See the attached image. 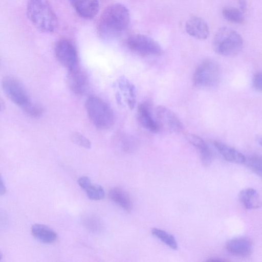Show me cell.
I'll return each instance as SVG.
<instances>
[{
  "label": "cell",
  "mask_w": 262,
  "mask_h": 262,
  "mask_svg": "<svg viewBox=\"0 0 262 262\" xmlns=\"http://www.w3.org/2000/svg\"><path fill=\"white\" fill-rule=\"evenodd\" d=\"M6 192V187L4 182L3 177L0 173V195L4 194Z\"/></svg>",
  "instance_id": "obj_28"
},
{
  "label": "cell",
  "mask_w": 262,
  "mask_h": 262,
  "mask_svg": "<svg viewBox=\"0 0 262 262\" xmlns=\"http://www.w3.org/2000/svg\"><path fill=\"white\" fill-rule=\"evenodd\" d=\"M138 118L141 125L151 132L157 133L161 128L158 121L153 118L150 106L147 103H142L139 105Z\"/></svg>",
  "instance_id": "obj_14"
},
{
  "label": "cell",
  "mask_w": 262,
  "mask_h": 262,
  "mask_svg": "<svg viewBox=\"0 0 262 262\" xmlns=\"http://www.w3.org/2000/svg\"><path fill=\"white\" fill-rule=\"evenodd\" d=\"M2 86L8 98L22 108L31 101L24 85L15 77L6 76L2 80Z\"/></svg>",
  "instance_id": "obj_6"
},
{
  "label": "cell",
  "mask_w": 262,
  "mask_h": 262,
  "mask_svg": "<svg viewBox=\"0 0 262 262\" xmlns=\"http://www.w3.org/2000/svg\"><path fill=\"white\" fill-rule=\"evenodd\" d=\"M85 107L89 119L97 128L104 130L114 125V113L101 98L95 95L89 96L86 100Z\"/></svg>",
  "instance_id": "obj_3"
},
{
  "label": "cell",
  "mask_w": 262,
  "mask_h": 262,
  "mask_svg": "<svg viewBox=\"0 0 262 262\" xmlns=\"http://www.w3.org/2000/svg\"><path fill=\"white\" fill-rule=\"evenodd\" d=\"M239 6V10H241L243 13L246 9V0H237Z\"/></svg>",
  "instance_id": "obj_29"
},
{
  "label": "cell",
  "mask_w": 262,
  "mask_h": 262,
  "mask_svg": "<svg viewBox=\"0 0 262 262\" xmlns=\"http://www.w3.org/2000/svg\"><path fill=\"white\" fill-rule=\"evenodd\" d=\"M71 139L74 143L83 148L89 149L91 147L90 141L79 133L74 132L72 133Z\"/></svg>",
  "instance_id": "obj_26"
},
{
  "label": "cell",
  "mask_w": 262,
  "mask_h": 262,
  "mask_svg": "<svg viewBox=\"0 0 262 262\" xmlns=\"http://www.w3.org/2000/svg\"><path fill=\"white\" fill-rule=\"evenodd\" d=\"M85 227L94 232H98L102 230V226L100 221L96 216H86L83 221Z\"/></svg>",
  "instance_id": "obj_25"
},
{
  "label": "cell",
  "mask_w": 262,
  "mask_h": 262,
  "mask_svg": "<svg viewBox=\"0 0 262 262\" xmlns=\"http://www.w3.org/2000/svg\"><path fill=\"white\" fill-rule=\"evenodd\" d=\"M130 23V14L123 5L115 3L107 6L101 13L97 24L99 35L104 39H113L121 35Z\"/></svg>",
  "instance_id": "obj_1"
},
{
  "label": "cell",
  "mask_w": 262,
  "mask_h": 262,
  "mask_svg": "<svg viewBox=\"0 0 262 262\" xmlns=\"http://www.w3.org/2000/svg\"><path fill=\"white\" fill-rule=\"evenodd\" d=\"M79 185L85 191L88 197L92 200L98 201L104 198L105 192L99 185H93L87 176H82L78 179Z\"/></svg>",
  "instance_id": "obj_17"
},
{
  "label": "cell",
  "mask_w": 262,
  "mask_h": 262,
  "mask_svg": "<svg viewBox=\"0 0 262 262\" xmlns=\"http://www.w3.org/2000/svg\"><path fill=\"white\" fill-rule=\"evenodd\" d=\"M262 85V74L261 72L256 73L252 79L253 88L258 92H261Z\"/></svg>",
  "instance_id": "obj_27"
},
{
  "label": "cell",
  "mask_w": 262,
  "mask_h": 262,
  "mask_svg": "<svg viewBox=\"0 0 262 262\" xmlns=\"http://www.w3.org/2000/svg\"><path fill=\"white\" fill-rule=\"evenodd\" d=\"M187 139L199 150L203 164L208 165L212 161V154L206 142L201 137L193 134L188 135Z\"/></svg>",
  "instance_id": "obj_18"
},
{
  "label": "cell",
  "mask_w": 262,
  "mask_h": 262,
  "mask_svg": "<svg viewBox=\"0 0 262 262\" xmlns=\"http://www.w3.org/2000/svg\"><path fill=\"white\" fill-rule=\"evenodd\" d=\"M221 69L214 61L206 60L200 63L193 75V82L200 88H212L217 85L221 79Z\"/></svg>",
  "instance_id": "obj_5"
},
{
  "label": "cell",
  "mask_w": 262,
  "mask_h": 262,
  "mask_svg": "<svg viewBox=\"0 0 262 262\" xmlns=\"http://www.w3.org/2000/svg\"><path fill=\"white\" fill-rule=\"evenodd\" d=\"M226 248L233 255L245 257L249 256L252 252L253 244L248 237H236L228 241L226 245Z\"/></svg>",
  "instance_id": "obj_11"
},
{
  "label": "cell",
  "mask_w": 262,
  "mask_h": 262,
  "mask_svg": "<svg viewBox=\"0 0 262 262\" xmlns=\"http://www.w3.org/2000/svg\"><path fill=\"white\" fill-rule=\"evenodd\" d=\"M185 29L190 36L198 39H206L209 33L206 21L198 16L191 17L186 21Z\"/></svg>",
  "instance_id": "obj_13"
},
{
  "label": "cell",
  "mask_w": 262,
  "mask_h": 262,
  "mask_svg": "<svg viewBox=\"0 0 262 262\" xmlns=\"http://www.w3.org/2000/svg\"><path fill=\"white\" fill-rule=\"evenodd\" d=\"M257 176H261V158L257 155H253L245 158L244 163Z\"/></svg>",
  "instance_id": "obj_23"
},
{
  "label": "cell",
  "mask_w": 262,
  "mask_h": 262,
  "mask_svg": "<svg viewBox=\"0 0 262 262\" xmlns=\"http://www.w3.org/2000/svg\"><path fill=\"white\" fill-rule=\"evenodd\" d=\"M152 234L161 241L163 243L170 248L176 250L178 248V243L174 237L168 232L162 229L154 228L151 229Z\"/></svg>",
  "instance_id": "obj_21"
},
{
  "label": "cell",
  "mask_w": 262,
  "mask_h": 262,
  "mask_svg": "<svg viewBox=\"0 0 262 262\" xmlns=\"http://www.w3.org/2000/svg\"><path fill=\"white\" fill-rule=\"evenodd\" d=\"M213 144L226 160L236 164L244 163L246 158L245 156L233 147L218 141H214Z\"/></svg>",
  "instance_id": "obj_15"
},
{
  "label": "cell",
  "mask_w": 262,
  "mask_h": 262,
  "mask_svg": "<svg viewBox=\"0 0 262 262\" xmlns=\"http://www.w3.org/2000/svg\"><path fill=\"white\" fill-rule=\"evenodd\" d=\"M126 45L131 51L142 56L160 55L163 52L161 47L156 40L144 34L129 36Z\"/></svg>",
  "instance_id": "obj_8"
},
{
  "label": "cell",
  "mask_w": 262,
  "mask_h": 262,
  "mask_svg": "<svg viewBox=\"0 0 262 262\" xmlns=\"http://www.w3.org/2000/svg\"><path fill=\"white\" fill-rule=\"evenodd\" d=\"M27 14L31 23L40 31L51 33L57 28V16L47 0H28Z\"/></svg>",
  "instance_id": "obj_2"
},
{
  "label": "cell",
  "mask_w": 262,
  "mask_h": 262,
  "mask_svg": "<svg viewBox=\"0 0 262 262\" xmlns=\"http://www.w3.org/2000/svg\"><path fill=\"white\" fill-rule=\"evenodd\" d=\"M71 5L82 18L91 19L98 13L99 9L98 0H69Z\"/></svg>",
  "instance_id": "obj_12"
},
{
  "label": "cell",
  "mask_w": 262,
  "mask_h": 262,
  "mask_svg": "<svg viewBox=\"0 0 262 262\" xmlns=\"http://www.w3.org/2000/svg\"><path fill=\"white\" fill-rule=\"evenodd\" d=\"M22 109L27 115L33 118H40L44 112V109L41 105L32 102Z\"/></svg>",
  "instance_id": "obj_24"
},
{
  "label": "cell",
  "mask_w": 262,
  "mask_h": 262,
  "mask_svg": "<svg viewBox=\"0 0 262 262\" xmlns=\"http://www.w3.org/2000/svg\"><path fill=\"white\" fill-rule=\"evenodd\" d=\"M2 258V253L0 251V260Z\"/></svg>",
  "instance_id": "obj_32"
},
{
  "label": "cell",
  "mask_w": 262,
  "mask_h": 262,
  "mask_svg": "<svg viewBox=\"0 0 262 262\" xmlns=\"http://www.w3.org/2000/svg\"><path fill=\"white\" fill-rule=\"evenodd\" d=\"M156 114L161 128L165 127L171 132H181L183 130V125L176 115L168 108L159 106L156 110Z\"/></svg>",
  "instance_id": "obj_9"
},
{
  "label": "cell",
  "mask_w": 262,
  "mask_h": 262,
  "mask_svg": "<svg viewBox=\"0 0 262 262\" xmlns=\"http://www.w3.org/2000/svg\"><path fill=\"white\" fill-rule=\"evenodd\" d=\"M213 47L214 51L220 55L234 56L242 49L243 40L236 31L224 27L216 32L213 40Z\"/></svg>",
  "instance_id": "obj_4"
},
{
  "label": "cell",
  "mask_w": 262,
  "mask_h": 262,
  "mask_svg": "<svg viewBox=\"0 0 262 262\" xmlns=\"http://www.w3.org/2000/svg\"><path fill=\"white\" fill-rule=\"evenodd\" d=\"M239 199L243 206L247 209H254L260 206V198L258 192L254 188L242 190L239 194Z\"/></svg>",
  "instance_id": "obj_19"
},
{
  "label": "cell",
  "mask_w": 262,
  "mask_h": 262,
  "mask_svg": "<svg viewBox=\"0 0 262 262\" xmlns=\"http://www.w3.org/2000/svg\"><path fill=\"white\" fill-rule=\"evenodd\" d=\"M67 82L71 91L77 95L84 94L88 88L87 75L80 67L68 71Z\"/></svg>",
  "instance_id": "obj_10"
},
{
  "label": "cell",
  "mask_w": 262,
  "mask_h": 262,
  "mask_svg": "<svg viewBox=\"0 0 262 262\" xmlns=\"http://www.w3.org/2000/svg\"><path fill=\"white\" fill-rule=\"evenodd\" d=\"M225 260L222 259V258L218 257H212L210 258L207 261H225Z\"/></svg>",
  "instance_id": "obj_31"
},
{
  "label": "cell",
  "mask_w": 262,
  "mask_h": 262,
  "mask_svg": "<svg viewBox=\"0 0 262 262\" xmlns=\"http://www.w3.org/2000/svg\"><path fill=\"white\" fill-rule=\"evenodd\" d=\"M243 12L235 8L227 7L222 10V15L227 20L236 23L243 24L245 21Z\"/></svg>",
  "instance_id": "obj_22"
},
{
  "label": "cell",
  "mask_w": 262,
  "mask_h": 262,
  "mask_svg": "<svg viewBox=\"0 0 262 262\" xmlns=\"http://www.w3.org/2000/svg\"><path fill=\"white\" fill-rule=\"evenodd\" d=\"M110 198L126 211L129 212L133 209V203L129 194L123 189L115 187L109 191Z\"/></svg>",
  "instance_id": "obj_20"
},
{
  "label": "cell",
  "mask_w": 262,
  "mask_h": 262,
  "mask_svg": "<svg viewBox=\"0 0 262 262\" xmlns=\"http://www.w3.org/2000/svg\"><path fill=\"white\" fill-rule=\"evenodd\" d=\"M31 233L37 240L46 244L52 243L57 238V234L53 229L40 224H35L32 226Z\"/></svg>",
  "instance_id": "obj_16"
},
{
  "label": "cell",
  "mask_w": 262,
  "mask_h": 262,
  "mask_svg": "<svg viewBox=\"0 0 262 262\" xmlns=\"http://www.w3.org/2000/svg\"><path fill=\"white\" fill-rule=\"evenodd\" d=\"M5 109V103L3 99L0 96V112L4 111Z\"/></svg>",
  "instance_id": "obj_30"
},
{
  "label": "cell",
  "mask_w": 262,
  "mask_h": 262,
  "mask_svg": "<svg viewBox=\"0 0 262 262\" xmlns=\"http://www.w3.org/2000/svg\"><path fill=\"white\" fill-rule=\"evenodd\" d=\"M54 52L57 60L68 71L79 67L77 49L70 39H59L55 46Z\"/></svg>",
  "instance_id": "obj_7"
}]
</instances>
